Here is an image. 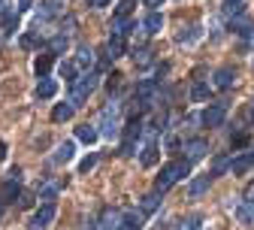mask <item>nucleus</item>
<instances>
[{
  "label": "nucleus",
  "instance_id": "nucleus-28",
  "mask_svg": "<svg viewBox=\"0 0 254 230\" xmlns=\"http://www.w3.org/2000/svg\"><path fill=\"white\" fill-rule=\"evenodd\" d=\"M133 3H136V0H118V6H115V21L130 18V12H133Z\"/></svg>",
  "mask_w": 254,
  "mask_h": 230
},
{
  "label": "nucleus",
  "instance_id": "nucleus-33",
  "mask_svg": "<svg viewBox=\"0 0 254 230\" xmlns=\"http://www.w3.org/2000/svg\"><path fill=\"white\" fill-rule=\"evenodd\" d=\"M197 37H200V24H190V27H188V30H185V27H182V34H179V37H176V40H179V43H194V40H197Z\"/></svg>",
  "mask_w": 254,
  "mask_h": 230
},
{
  "label": "nucleus",
  "instance_id": "nucleus-29",
  "mask_svg": "<svg viewBox=\"0 0 254 230\" xmlns=\"http://www.w3.org/2000/svg\"><path fill=\"white\" fill-rule=\"evenodd\" d=\"M209 85L206 82H197L194 88H190V100H194V103H203V100H209Z\"/></svg>",
  "mask_w": 254,
  "mask_h": 230
},
{
  "label": "nucleus",
  "instance_id": "nucleus-8",
  "mask_svg": "<svg viewBox=\"0 0 254 230\" xmlns=\"http://www.w3.org/2000/svg\"><path fill=\"white\" fill-rule=\"evenodd\" d=\"M224 118H227V103H212V106H206L200 112L203 127H221V124H224Z\"/></svg>",
  "mask_w": 254,
  "mask_h": 230
},
{
  "label": "nucleus",
  "instance_id": "nucleus-15",
  "mask_svg": "<svg viewBox=\"0 0 254 230\" xmlns=\"http://www.w3.org/2000/svg\"><path fill=\"white\" fill-rule=\"evenodd\" d=\"M76 137L85 143V146H94L100 140V130H97V124H79L76 127Z\"/></svg>",
  "mask_w": 254,
  "mask_h": 230
},
{
  "label": "nucleus",
  "instance_id": "nucleus-17",
  "mask_svg": "<svg viewBox=\"0 0 254 230\" xmlns=\"http://www.w3.org/2000/svg\"><path fill=\"white\" fill-rule=\"evenodd\" d=\"M0 27H3V37H12L18 30V9L12 6L6 15H0Z\"/></svg>",
  "mask_w": 254,
  "mask_h": 230
},
{
  "label": "nucleus",
  "instance_id": "nucleus-30",
  "mask_svg": "<svg viewBox=\"0 0 254 230\" xmlns=\"http://www.w3.org/2000/svg\"><path fill=\"white\" fill-rule=\"evenodd\" d=\"M139 160H142V167H151V163L157 160V143H145V149H142Z\"/></svg>",
  "mask_w": 254,
  "mask_h": 230
},
{
  "label": "nucleus",
  "instance_id": "nucleus-38",
  "mask_svg": "<svg viewBox=\"0 0 254 230\" xmlns=\"http://www.w3.org/2000/svg\"><path fill=\"white\" fill-rule=\"evenodd\" d=\"M18 12H27V9H34V0H18Z\"/></svg>",
  "mask_w": 254,
  "mask_h": 230
},
{
  "label": "nucleus",
  "instance_id": "nucleus-20",
  "mask_svg": "<svg viewBox=\"0 0 254 230\" xmlns=\"http://www.w3.org/2000/svg\"><path fill=\"white\" fill-rule=\"evenodd\" d=\"M157 206H161V194H157V191H151V194L139 197V212H142V215H151Z\"/></svg>",
  "mask_w": 254,
  "mask_h": 230
},
{
  "label": "nucleus",
  "instance_id": "nucleus-27",
  "mask_svg": "<svg viewBox=\"0 0 254 230\" xmlns=\"http://www.w3.org/2000/svg\"><path fill=\"white\" fill-rule=\"evenodd\" d=\"M58 70H61V76H64V79H70V85L82 76V73H79V67H76V61H61V67H58Z\"/></svg>",
  "mask_w": 254,
  "mask_h": 230
},
{
  "label": "nucleus",
  "instance_id": "nucleus-32",
  "mask_svg": "<svg viewBox=\"0 0 254 230\" xmlns=\"http://www.w3.org/2000/svg\"><path fill=\"white\" fill-rule=\"evenodd\" d=\"M245 12V3H242V0H227V3H224V15L227 18H239Z\"/></svg>",
  "mask_w": 254,
  "mask_h": 230
},
{
  "label": "nucleus",
  "instance_id": "nucleus-4",
  "mask_svg": "<svg viewBox=\"0 0 254 230\" xmlns=\"http://www.w3.org/2000/svg\"><path fill=\"white\" fill-rule=\"evenodd\" d=\"M118 224H121V212L115 206H103L97 215L88 218V227L85 230H118Z\"/></svg>",
  "mask_w": 254,
  "mask_h": 230
},
{
  "label": "nucleus",
  "instance_id": "nucleus-36",
  "mask_svg": "<svg viewBox=\"0 0 254 230\" xmlns=\"http://www.w3.org/2000/svg\"><path fill=\"white\" fill-rule=\"evenodd\" d=\"M133 61H136V67H148V64H151V52H145V49H142V52H136V55H133Z\"/></svg>",
  "mask_w": 254,
  "mask_h": 230
},
{
  "label": "nucleus",
  "instance_id": "nucleus-3",
  "mask_svg": "<svg viewBox=\"0 0 254 230\" xmlns=\"http://www.w3.org/2000/svg\"><path fill=\"white\" fill-rule=\"evenodd\" d=\"M97 82H100V76L97 73H82L73 85H70V103L73 106H82V103H88V97L94 94V88H97Z\"/></svg>",
  "mask_w": 254,
  "mask_h": 230
},
{
  "label": "nucleus",
  "instance_id": "nucleus-34",
  "mask_svg": "<svg viewBox=\"0 0 254 230\" xmlns=\"http://www.w3.org/2000/svg\"><path fill=\"white\" fill-rule=\"evenodd\" d=\"M37 46H43V40H37V34H24L21 37V49H37Z\"/></svg>",
  "mask_w": 254,
  "mask_h": 230
},
{
  "label": "nucleus",
  "instance_id": "nucleus-1",
  "mask_svg": "<svg viewBox=\"0 0 254 230\" xmlns=\"http://www.w3.org/2000/svg\"><path fill=\"white\" fill-rule=\"evenodd\" d=\"M188 173H190V160H185V157L164 163L161 173H157V179H154V191H157V194H167V191H170L179 179H185Z\"/></svg>",
  "mask_w": 254,
  "mask_h": 230
},
{
  "label": "nucleus",
  "instance_id": "nucleus-45",
  "mask_svg": "<svg viewBox=\"0 0 254 230\" xmlns=\"http://www.w3.org/2000/svg\"><path fill=\"white\" fill-rule=\"evenodd\" d=\"M248 203H251V212H254V200H248Z\"/></svg>",
  "mask_w": 254,
  "mask_h": 230
},
{
  "label": "nucleus",
  "instance_id": "nucleus-13",
  "mask_svg": "<svg viewBox=\"0 0 254 230\" xmlns=\"http://www.w3.org/2000/svg\"><path fill=\"white\" fill-rule=\"evenodd\" d=\"M76 67H79V73H91V67H94V49H88V46L76 49Z\"/></svg>",
  "mask_w": 254,
  "mask_h": 230
},
{
  "label": "nucleus",
  "instance_id": "nucleus-37",
  "mask_svg": "<svg viewBox=\"0 0 254 230\" xmlns=\"http://www.w3.org/2000/svg\"><path fill=\"white\" fill-rule=\"evenodd\" d=\"M94 163H97V154H88V157L79 163V173H88V170H94Z\"/></svg>",
  "mask_w": 254,
  "mask_h": 230
},
{
  "label": "nucleus",
  "instance_id": "nucleus-42",
  "mask_svg": "<svg viewBox=\"0 0 254 230\" xmlns=\"http://www.w3.org/2000/svg\"><path fill=\"white\" fill-rule=\"evenodd\" d=\"M12 9V3H9V0H0V15H6Z\"/></svg>",
  "mask_w": 254,
  "mask_h": 230
},
{
  "label": "nucleus",
  "instance_id": "nucleus-43",
  "mask_svg": "<svg viewBox=\"0 0 254 230\" xmlns=\"http://www.w3.org/2000/svg\"><path fill=\"white\" fill-rule=\"evenodd\" d=\"M6 157V143H0V160Z\"/></svg>",
  "mask_w": 254,
  "mask_h": 230
},
{
  "label": "nucleus",
  "instance_id": "nucleus-24",
  "mask_svg": "<svg viewBox=\"0 0 254 230\" xmlns=\"http://www.w3.org/2000/svg\"><path fill=\"white\" fill-rule=\"evenodd\" d=\"M130 30H136V21L133 18H124V21H112V37H118V40H124Z\"/></svg>",
  "mask_w": 254,
  "mask_h": 230
},
{
  "label": "nucleus",
  "instance_id": "nucleus-14",
  "mask_svg": "<svg viewBox=\"0 0 254 230\" xmlns=\"http://www.w3.org/2000/svg\"><path fill=\"white\" fill-rule=\"evenodd\" d=\"M73 152H76V143H61L58 149H55V154H52V160L58 163V167H64V163H70L73 160Z\"/></svg>",
  "mask_w": 254,
  "mask_h": 230
},
{
  "label": "nucleus",
  "instance_id": "nucleus-46",
  "mask_svg": "<svg viewBox=\"0 0 254 230\" xmlns=\"http://www.w3.org/2000/svg\"><path fill=\"white\" fill-rule=\"evenodd\" d=\"M251 118H254V106H251Z\"/></svg>",
  "mask_w": 254,
  "mask_h": 230
},
{
  "label": "nucleus",
  "instance_id": "nucleus-11",
  "mask_svg": "<svg viewBox=\"0 0 254 230\" xmlns=\"http://www.w3.org/2000/svg\"><path fill=\"white\" fill-rule=\"evenodd\" d=\"M251 167H254V152H242V154H236V157H233L230 173H233V176H245Z\"/></svg>",
  "mask_w": 254,
  "mask_h": 230
},
{
  "label": "nucleus",
  "instance_id": "nucleus-9",
  "mask_svg": "<svg viewBox=\"0 0 254 230\" xmlns=\"http://www.w3.org/2000/svg\"><path fill=\"white\" fill-rule=\"evenodd\" d=\"M206 154H209V143H206V140H188V143H185V160L197 163V160H203Z\"/></svg>",
  "mask_w": 254,
  "mask_h": 230
},
{
  "label": "nucleus",
  "instance_id": "nucleus-41",
  "mask_svg": "<svg viewBox=\"0 0 254 230\" xmlns=\"http://www.w3.org/2000/svg\"><path fill=\"white\" fill-rule=\"evenodd\" d=\"M161 3H164V0H145V6H148L151 12H157V6H161Z\"/></svg>",
  "mask_w": 254,
  "mask_h": 230
},
{
  "label": "nucleus",
  "instance_id": "nucleus-39",
  "mask_svg": "<svg viewBox=\"0 0 254 230\" xmlns=\"http://www.w3.org/2000/svg\"><path fill=\"white\" fill-rule=\"evenodd\" d=\"M179 146H182L179 137H167V149H170V152H179Z\"/></svg>",
  "mask_w": 254,
  "mask_h": 230
},
{
  "label": "nucleus",
  "instance_id": "nucleus-40",
  "mask_svg": "<svg viewBox=\"0 0 254 230\" xmlns=\"http://www.w3.org/2000/svg\"><path fill=\"white\" fill-rule=\"evenodd\" d=\"M85 3H88V6H94V9H100V6H106V3H109V0H85Z\"/></svg>",
  "mask_w": 254,
  "mask_h": 230
},
{
  "label": "nucleus",
  "instance_id": "nucleus-25",
  "mask_svg": "<svg viewBox=\"0 0 254 230\" xmlns=\"http://www.w3.org/2000/svg\"><path fill=\"white\" fill-rule=\"evenodd\" d=\"M58 191H61V182H43V188H37V194H40V200H46V203H55V197H58Z\"/></svg>",
  "mask_w": 254,
  "mask_h": 230
},
{
  "label": "nucleus",
  "instance_id": "nucleus-21",
  "mask_svg": "<svg viewBox=\"0 0 254 230\" xmlns=\"http://www.w3.org/2000/svg\"><path fill=\"white\" fill-rule=\"evenodd\" d=\"M230 163H233V154H218V157L212 160V173H209V176H212V179H215V176H224V173L230 170Z\"/></svg>",
  "mask_w": 254,
  "mask_h": 230
},
{
  "label": "nucleus",
  "instance_id": "nucleus-5",
  "mask_svg": "<svg viewBox=\"0 0 254 230\" xmlns=\"http://www.w3.org/2000/svg\"><path fill=\"white\" fill-rule=\"evenodd\" d=\"M157 94H161V82L157 79H142L136 85V94H133V100L142 106V109H151L157 103Z\"/></svg>",
  "mask_w": 254,
  "mask_h": 230
},
{
  "label": "nucleus",
  "instance_id": "nucleus-10",
  "mask_svg": "<svg viewBox=\"0 0 254 230\" xmlns=\"http://www.w3.org/2000/svg\"><path fill=\"white\" fill-rule=\"evenodd\" d=\"M233 82H236V70H233V67H218V70H215V82H212V85H215L218 91H230Z\"/></svg>",
  "mask_w": 254,
  "mask_h": 230
},
{
  "label": "nucleus",
  "instance_id": "nucleus-31",
  "mask_svg": "<svg viewBox=\"0 0 254 230\" xmlns=\"http://www.w3.org/2000/svg\"><path fill=\"white\" fill-rule=\"evenodd\" d=\"M236 218H239L242 224H254V212H251V203H248V200H242V203L236 206Z\"/></svg>",
  "mask_w": 254,
  "mask_h": 230
},
{
  "label": "nucleus",
  "instance_id": "nucleus-18",
  "mask_svg": "<svg viewBox=\"0 0 254 230\" xmlns=\"http://www.w3.org/2000/svg\"><path fill=\"white\" fill-rule=\"evenodd\" d=\"M209 182H212V176H209V173H206V176H197V179H190V185H188V194L197 200V197H203V194L209 191Z\"/></svg>",
  "mask_w": 254,
  "mask_h": 230
},
{
  "label": "nucleus",
  "instance_id": "nucleus-16",
  "mask_svg": "<svg viewBox=\"0 0 254 230\" xmlns=\"http://www.w3.org/2000/svg\"><path fill=\"white\" fill-rule=\"evenodd\" d=\"M55 94H58V82H55V79L46 76V79L37 82V100H52Z\"/></svg>",
  "mask_w": 254,
  "mask_h": 230
},
{
  "label": "nucleus",
  "instance_id": "nucleus-6",
  "mask_svg": "<svg viewBox=\"0 0 254 230\" xmlns=\"http://www.w3.org/2000/svg\"><path fill=\"white\" fill-rule=\"evenodd\" d=\"M18 194H21V170L15 167V170H9L3 188H0V200H3V206H6V203H15Z\"/></svg>",
  "mask_w": 254,
  "mask_h": 230
},
{
  "label": "nucleus",
  "instance_id": "nucleus-35",
  "mask_svg": "<svg viewBox=\"0 0 254 230\" xmlns=\"http://www.w3.org/2000/svg\"><path fill=\"white\" fill-rule=\"evenodd\" d=\"M182 230H200V215H188L182 221Z\"/></svg>",
  "mask_w": 254,
  "mask_h": 230
},
{
  "label": "nucleus",
  "instance_id": "nucleus-22",
  "mask_svg": "<svg viewBox=\"0 0 254 230\" xmlns=\"http://www.w3.org/2000/svg\"><path fill=\"white\" fill-rule=\"evenodd\" d=\"M73 112H76V106H73L70 100H67V103H58V106L52 109V121H58V124H61V121H70Z\"/></svg>",
  "mask_w": 254,
  "mask_h": 230
},
{
  "label": "nucleus",
  "instance_id": "nucleus-19",
  "mask_svg": "<svg viewBox=\"0 0 254 230\" xmlns=\"http://www.w3.org/2000/svg\"><path fill=\"white\" fill-rule=\"evenodd\" d=\"M52 64H55V55H52V52H43V55H37V61H34V70H37V76H40V79H46V76H49Z\"/></svg>",
  "mask_w": 254,
  "mask_h": 230
},
{
  "label": "nucleus",
  "instance_id": "nucleus-7",
  "mask_svg": "<svg viewBox=\"0 0 254 230\" xmlns=\"http://www.w3.org/2000/svg\"><path fill=\"white\" fill-rule=\"evenodd\" d=\"M55 215H58V206H55V203H43V206L34 212V218H30L27 230H46V227L55 221Z\"/></svg>",
  "mask_w": 254,
  "mask_h": 230
},
{
  "label": "nucleus",
  "instance_id": "nucleus-23",
  "mask_svg": "<svg viewBox=\"0 0 254 230\" xmlns=\"http://www.w3.org/2000/svg\"><path fill=\"white\" fill-rule=\"evenodd\" d=\"M161 27H164V15H161V12H148V15H145V21H142V30H145L148 37H151V34H157Z\"/></svg>",
  "mask_w": 254,
  "mask_h": 230
},
{
  "label": "nucleus",
  "instance_id": "nucleus-44",
  "mask_svg": "<svg viewBox=\"0 0 254 230\" xmlns=\"http://www.w3.org/2000/svg\"><path fill=\"white\" fill-rule=\"evenodd\" d=\"M0 215H3V200H0Z\"/></svg>",
  "mask_w": 254,
  "mask_h": 230
},
{
  "label": "nucleus",
  "instance_id": "nucleus-26",
  "mask_svg": "<svg viewBox=\"0 0 254 230\" xmlns=\"http://www.w3.org/2000/svg\"><path fill=\"white\" fill-rule=\"evenodd\" d=\"M49 49H52V55H64L70 49V37L67 34H55L52 40H49Z\"/></svg>",
  "mask_w": 254,
  "mask_h": 230
},
{
  "label": "nucleus",
  "instance_id": "nucleus-12",
  "mask_svg": "<svg viewBox=\"0 0 254 230\" xmlns=\"http://www.w3.org/2000/svg\"><path fill=\"white\" fill-rule=\"evenodd\" d=\"M142 212L139 209H127V212H121V224H118V230H142Z\"/></svg>",
  "mask_w": 254,
  "mask_h": 230
},
{
  "label": "nucleus",
  "instance_id": "nucleus-2",
  "mask_svg": "<svg viewBox=\"0 0 254 230\" xmlns=\"http://www.w3.org/2000/svg\"><path fill=\"white\" fill-rule=\"evenodd\" d=\"M97 130H100V137L106 140H118L121 137V103L118 100H109L97 118Z\"/></svg>",
  "mask_w": 254,
  "mask_h": 230
}]
</instances>
